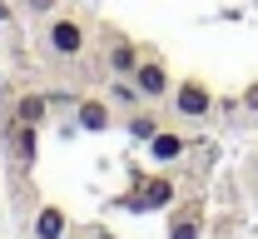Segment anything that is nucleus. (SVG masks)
<instances>
[{
  "mask_svg": "<svg viewBox=\"0 0 258 239\" xmlns=\"http://www.w3.org/2000/svg\"><path fill=\"white\" fill-rule=\"evenodd\" d=\"M204 219H209L204 195L174 200V205H169V239H204Z\"/></svg>",
  "mask_w": 258,
  "mask_h": 239,
  "instance_id": "nucleus-4",
  "label": "nucleus"
},
{
  "mask_svg": "<svg viewBox=\"0 0 258 239\" xmlns=\"http://www.w3.org/2000/svg\"><path fill=\"white\" fill-rule=\"evenodd\" d=\"M45 45H50V55L55 60H75L80 50H85V20L80 15H50V25H45Z\"/></svg>",
  "mask_w": 258,
  "mask_h": 239,
  "instance_id": "nucleus-3",
  "label": "nucleus"
},
{
  "mask_svg": "<svg viewBox=\"0 0 258 239\" xmlns=\"http://www.w3.org/2000/svg\"><path fill=\"white\" fill-rule=\"evenodd\" d=\"M134 85H139V95L144 100H164L169 90H174V80H169V65H164L154 50H144V60L134 65V75H129Z\"/></svg>",
  "mask_w": 258,
  "mask_h": 239,
  "instance_id": "nucleus-6",
  "label": "nucleus"
},
{
  "mask_svg": "<svg viewBox=\"0 0 258 239\" xmlns=\"http://www.w3.org/2000/svg\"><path fill=\"white\" fill-rule=\"evenodd\" d=\"M104 60H109L114 75H134V65L144 60V50H139L129 35H114V40H109V50H104Z\"/></svg>",
  "mask_w": 258,
  "mask_h": 239,
  "instance_id": "nucleus-10",
  "label": "nucleus"
},
{
  "mask_svg": "<svg viewBox=\"0 0 258 239\" xmlns=\"http://www.w3.org/2000/svg\"><path fill=\"white\" fill-rule=\"evenodd\" d=\"M184 155H189V135H179V130L159 125V135L149 139V160H159V165H174V160H184Z\"/></svg>",
  "mask_w": 258,
  "mask_h": 239,
  "instance_id": "nucleus-8",
  "label": "nucleus"
},
{
  "mask_svg": "<svg viewBox=\"0 0 258 239\" xmlns=\"http://www.w3.org/2000/svg\"><path fill=\"white\" fill-rule=\"evenodd\" d=\"M174 115L179 120H209L214 115V105H219V95L209 90V80H199V75H184V80H174Z\"/></svg>",
  "mask_w": 258,
  "mask_h": 239,
  "instance_id": "nucleus-2",
  "label": "nucleus"
},
{
  "mask_svg": "<svg viewBox=\"0 0 258 239\" xmlns=\"http://www.w3.org/2000/svg\"><path fill=\"white\" fill-rule=\"evenodd\" d=\"M75 125H80L85 135H104V130L114 125L109 95H80V100H75Z\"/></svg>",
  "mask_w": 258,
  "mask_h": 239,
  "instance_id": "nucleus-7",
  "label": "nucleus"
},
{
  "mask_svg": "<svg viewBox=\"0 0 258 239\" xmlns=\"http://www.w3.org/2000/svg\"><path fill=\"white\" fill-rule=\"evenodd\" d=\"M0 150H5V160H10L15 174H30L35 170V150H40V125H25L20 115H10V120H5Z\"/></svg>",
  "mask_w": 258,
  "mask_h": 239,
  "instance_id": "nucleus-1",
  "label": "nucleus"
},
{
  "mask_svg": "<svg viewBox=\"0 0 258 239\" xmlns=\"http://www.w3.org/2000/svg\"><path fill=\"white\" fill-rule=\"evenodd\" d=\"M85 5H99V0H85Z\"/></svg>",
  "mask_w": 258,
  "mask_h": 239,
  "instance_id": "nucleus-17",
  "label": "nucleus"
},
{
  "mask_svg": "<svg viewBox=\"0 0 258 239\" xmlns=\"http://www.w3.org/2000/svg\"><path fill=\"white\" fill-rule=\"evenodd\" d=\"M15 115H20L25 125H45V120H50V95H20V100H15Z\"/></svg>",
  "mask_w": 258,
  "mask_h": 239,
  "instance_id": "nucleus-12",
  "label": "nucleus"
},
{
  "mask_svg": "<svg viewBox=\"0 0 258 239\" xmlns=\"http://www.w3.org/2000/svg\"><path fill=\"white\" fill-rule=\"evenodd\" d=\"M124 130H129V139L149 145V139L159 135V115H154V110H144V105H134V110H129V120H124Z\"/></svg>",
  "mask_w": 258,
  "mask_h": 239,
  "instance_id": "nucleus-11",
  "label": "nucleus"
},
{
  "mask_svg": "<svg viewBox=\"0 0 258 239\" xmlns=\"http://www.w3.org/2000/svg\"><path fill=\"white\" fill-rule=\"evenodd\" d=\"M30 234H35V239H64V234H70V214H64L60 205H50V200H45V205L35 209Z\"/></svg>",
  "mask_w": 258,
  "mask_h": 239,
  "instance_id": "nucleus-9",
  "label": "nucleus"
},
{
  "mask_svg": "<svg viewBox=\"0 0 258 239\" xmlns=\"http://www.w3.org/2000/svg\"><path fill=\"white\" fill-rule=\"evenodd\" d=\"M5 20H10V5H5V0H0V25H5Z\"/></svg>",
  "mask_w": 258,
  "mask_h": 239,
  "instance_id": "nucleus-16",
  "label": "nucleus"
},
{
  "mask_svg": "<svg viewBox=\"0 0 258 239\" xmlns=\"http://www.w3.org/2000/svg\"><path fill=\"white\" fill-rule=\"evenodd\" d=\"M238 110H253V115H258V80L243 90V95H238Z\"/></svg>",
  "mask_w": 258,
  "mask_h": 239,
  "instance_id": "nucleus-14",
  "label": "nucleus"
},
{
  "mask_svg": "<svg viewBox=\"0 0 258 239\" xmlns=\"http://www.w3.org/2000/svg\"><path fill=\"white\" fill-rule=\"evenodd\" d=\"M50 5H55V0H30V10H50Z\"/></svg>",
  "mask_w": 258,
  "mask_h": 239,
  "instance_id": "nucleus-15",
  "label": "nucleus"
},
{
  "mask_svg": "<svg viewBox=\"0 0 258 239\" xmlns=\"http://www.w3.org/2000/svg\"><path fill=\"white\" fill-rule=\"evenodd\" d=\"M134 184H139V189L124 195V209H169L174 200H179V184H174L169 174H149V179L139 174Z\"/></svg>",
  "mask_w": 258,
  "mask_h": 239,
  "instance_id": "nucleus-5",
  "label": "nucleus"
},
{
  "mask_svg": "<svg viewBox=\"0 0 258 239\" xmlns=\"http://www.w3.org/2000/svg\"><path fill=\"white\" fill-rule=\"evenodd\" d=\"M109 105L134 110V105H144V95H139V85H134V80H114V85H109Z\"/></svg>",
  "mask_w": 258,
  "mask_h": 239,
  "instance_id": "nucleus-13",
  "label": "nucleus"
}]
</instances>
